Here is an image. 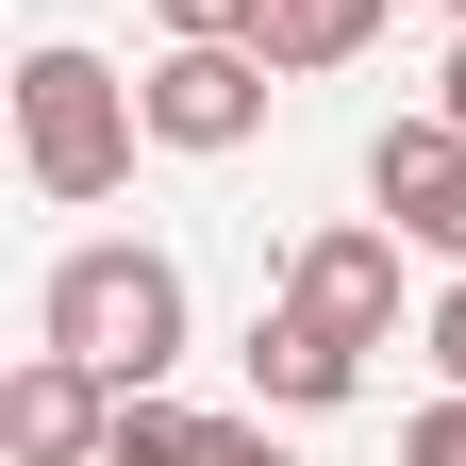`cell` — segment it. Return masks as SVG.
<instances>
[{"mask_svg":"<svg viewBox=\"0 0 466 466\" xmlns=\"http://www.w3.org/2000/svg\"><path fill=\"white\" fill-rule=\"evenodd\" d=\"M417 350H433V367H450V383H466V267H450V300H433V317H417Z\"/></svg>","mask_w":466,"mask_h":466,"instance_id":"cell-12","label":"cell"},{"mask_svg":"<svg viewBox=\"0 0 466 466\" xmlns=\"http://www.w3.org/2000/svg\"><path fill=\"white\" fill-rule=\"evenodd\" d=\"M167 34H267V0H150Z\"/></svg>","mask_w":466,"mask_h":466,"instance_id":"cell-11","label":"cell"},{"mask_svg":"<svg viewBox=\"0 0 466 466\" xmlns=\"http://www.w3.org/2000/svg\"><path fill=\"white\" fill-rule=\"evenodd\" d=\"M100 466H217V417H184L167 383H134V400H116V433H100Z\"/></svg>","mask_w":466,"mask_h":466,"instance_id":"cell-9","label":"cell"},{"mask_svg":"<svg viewBox=\"0 0 466 466\" xmlns=\"http://www.w3.org/2000/svg\"><path fill=\"white\" fill-rule=\"evenodd\" d=\"M450 17H466V0H450Z\"/></svg>","mask_w":466,"mask_h":466,"instance_id":"cell-15","label":"cell"},{"mask_svg":"<svg viewBox=\"0 0 466 466\" xmlns=\"http://www.w3.org/2000/svg\"><path fill=\"white\" fill-rule=\"evenodd\" d=\"M400 250H417L400 217H333V233L283 250V300H300L317 333H350V350H383V333H400Z\"/></svg>","mask_w":466,"mask_h":466,"instance_id":"cell-4","label":"cell"},{"mask_svg":"<svg viewBox=\"0 0 466 466\" xmlns=\"http://www.w3.org/2000/svg\"><path fill=\"white\" fill-rule=\"evenodd\" d=\"M116 367H84V350H34L17 383H0V450L17 466H100V433H116Z\"/></svg>","mask_w":466,"mask_h":466,"instance_id":"cell-6","label":"cell"},{"mask_svg":"<svg viewBox=\"0 0 466 466\" xmlns=\"http://www.w3.org/2000/svg\"><path fill=\"white\" fill-rule=\"evenodd\" d=\"M367 34H383V0H267V34H250V50H267L283 84H317V67H350Z\"/></svg>","mask_w":466,"mask_h":466,"instance_id":"cell-8","label":"cell"},{"mask_svg":"<svg viewBox=\"0 0 466 466\" xmlns=\"http://www.w3.org/2000/svg\"><path fill=\"white\" fill-rule=\"evenodd\" d=\"M134 150H150V100L116 84L100 50L34 34V50H17V184L84 217V200H116V184H134Z\"/></svg>","mask_w":466,"mask_h":466,"instance_id":"cell-1","label":"cell"},{"mask_svg":"<svg viewBox=\"0 0 466 466\" xmlns=\"http://www.w3.org/2000/svg\"><path fill=\"white\" fill-rule=\"evenodd\" d=\"M400 466H466V383H450V400H417V417H400Z\"/></svg>","mask_w":466,"mask_h":466,"instance_id":"cell-10","label":"cell"},{"mask_svg":"<svg viewBox=\"0 0 466 466\" xmlns=\"http://www.w3.org/2000/svg\"><path fill=\"white\" fill-rule=\"evenodd\" d=\"M367 200H383L400 233H417L433 267H466V134H450L433 100H417V116H383V134H367Z\"/></svg>","mask_w":466,"mask_h":466,"instance_id":"cell-5","label":"cell"},{"mask_svg":"<svg viewBox=\"0 0 466 466\" xmlns=\"http://www.w3.org/2000/svg\"><path fill=\"white\" fill-rule=\"evenodd\" d=\"M433 116H450V134H466V17H450V67H433Z\"/></svg>","mask_w":466,"mask_h":466,"instance_id":"cell-14","label":"cell"},{"mask_svg":"<svg viewBox=\"0 0 466 466\" xmlns=\"http://www.w3.org/2000/svg\"><path fill=\"white\" fill-rule=\"evenodd\" d=\"M250 400H267V417H333V400H367V350L317 333L300 300H267L250 317Z\"/></svg>","mask_w":466,"mask_h":466,"instance_id":"cell-7","label":"cell"},{"mask_svg":"<svg viewBox=\"0 0 466 466\" xmlns=\"http://www.w3.org/2000/svg\"><path fill=\"white\" fill-rule=\"evenodd\" d=\"M34 333L84 350V367H116V383H167L184 367V267L134 250V233H84V250L34 283Z\"/></svg>","mask_w":466,"mask_h":466,"instance_id":"cell-2","label":"cell"},{"mask_svg":"<svg viewBox=\"0 0 466 466\" xmlns=\"http://www.w3.org/2000/svg\"><path fill=\"white\" fill-rule=\"evenodd\" d=\"M217 466H300V450H283V433H233V417H217Z\"/></svg>","mask_w":466,"mask_h":466,"instance_id":"cell-13","label":"cell"},{"mask_svg":"<svg viewBox=\"0 0 466 466\" xmlns=\"http://www.w3.org/2000/svg\"><path fill=\"white\" fill-rule=\"evenodd\" d=\"M134 100H150V150H184V167H217V150H250V134H267V100H283V67H267L250 34H167Z\"/></svg>","mask_w":466,"mask_h":466,"instance_id":"cell-3","label":"cell"}]
</instances>
